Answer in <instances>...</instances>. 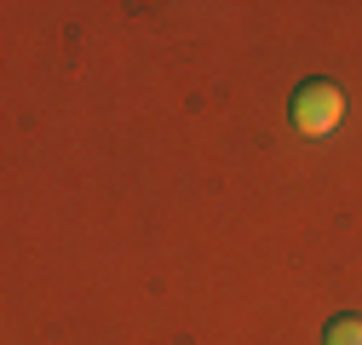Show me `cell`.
Here are the masks:
<instances>
[{"label": "cell", "mask_w": 362, "mask_h": 345, "mask_svg": "<svg viewBox=\"0 0 362 345\" xmlns=\"http://www.w3.org/2000/svg\"><path fill=\"white\" fill-rule=\"evenodd\" d=\"M339 121H345V93L334 81H305L293 93V127L305 139H328Z\"/></svg>", "instance_id": "6da1fadb"}, {"label": "cell", "mask_w": 362, "mask_h": 345, "mask_svg": "<svg viewBox=\"0 0 362 345\" xmlns=\"http://www.w3.org/2000/svg\"><path fill=\"white\" fill-rule=\"evenodd\" d=\"M322 345H362V317H334Z\"/></svg>", "instance_id": "7a4b0ae2"}]
</instances>
